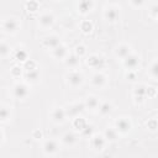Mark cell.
<instances>
[{
	"label": "cell",
	"mask_w": 158,
	"mask_h": 158,
	"mask_svg": "<svg viewBox=\"0 0 158 158\" xmlns=\"http://www.w3.org/2000/svg\"><path fill=\"white\" fill-rule=\"evenodd\" d=\"M67 80H68V84L73 88H77L79 85H81L84 78H83V74L79 73V72H70L68 73L67 75Z\"/></svg>",
	"instance_id": "6da1fadb"
},
{
	"label": "cell",
	"mask_w": 158,
	"mask_h": 158,
	"mask_svg": "<svg viewBox=\"0 0 158 158\" xmlns=\"http://www.w3.org/2000/svg\"><path fill=\"white\" fill-rule=\"evenodd\" d=\"M12 94H14V96H15L16 99H23V98H26L27 94H28V88H27V85H25V84H22V83H19V84H16V85L14 86Z\"/></svg>",
	"instance_id": "7a4b0ae2"
},
{
	"label": "cell",
	"mask_w": 158,
	"mask_h": 158,
	"mask_svg": "<svg viewBox=\"0 0 158 158\" xmlns=\"http://www.w3.org/2000/svg\"><path fill=\"white\" fill-rule=\"evenodd\" d=\"M123 64H125V67H126L127 69L133 70V69H136V68L138 67V64H139V57L136 56V54H130V56H127V57L123 59Z\"/></svg>",
	"instance_id": "3957f363"
},
{
	"label": "cell",
	"mask_w": 158,
	"mask_h": 158,
	"mask_svg": "<svg viewBox=\"0 0 158 158\" xmlns=\"http://www.w3.org/2000/svg\"><path fill=\"white\" fill-rule=\"evenodd\" d=\"M84 109H85V105H84V104H79V102L72 104V105L68 106L67 110H64V111H65V116H67V115H68V116H78L80 112L84 111Z\"/></svg>",
	"instance_id": "277c9868"
},
{
	"label": "cell",
	"mask_w": 158,
	"mask_h": 158,
	"mask_svg": "<svg viewBox=\"0 0 158 158\" xmlns=\"http://www.w3.org/2000/svg\"><path fill=\"white\" fill-rule=\"evenodd\" d=\"M115 130L121 133H126L131 130V122L127 118H118L115 122Z\"/></svg>",
	"instance_id": "5b68a950"
},
{
	"label": "cell",
	"mask_w": 158,
	"mask_h": 158,
	"mask_svg": "<svg viewBox=\"0 0 158 158\" xmlns=\"http://www.w3.org/2000/svg\"><path fill=\"white\" fill-rule=\"evenodd\" d=\"M88 65H90L91 68L94 69H101L104 67V59L100 57V56H96V54H93L88 58L86 60Z\"/></svg>",
	"instance_id": "8992f818"
},
{
	"label": "cell",
	"mask_w": 158,
	"mask_h": 158,
	"mask_svg": "<svg viewBox=\"0 0 158 158\" xmlns=\"http://www.w3.org/2000/svg\"><path fill=\"white\" fill-rule=\"evenodd\" d=\"M53 22H54V17H53V15L52 14H49V12H44V14H42L41 15V17H40V25L42 26V27H51L52 25H53Z\"/></svg>",
	"instance_id": "52a82bcc"
},
{
	"label": "cell",
	"mask_w": 158,
	"mask_h": 158,
	"mask_svg": "<svg viewBox=\"0 0 158 158\" xmlns=\"http://www.w3.org/2000/svg\"><path fill=\"white\" fill-rule=\"evenodd\" d=\"M43 44H44L46 47H48V48L54 49V48H57V47L60 44V42H59V38H58L57 36L52 35V36H47V37L43 40Z\"/></svg>",
	"instance_id": "ba28073f"
},
{
	"label": "cell",
	"mask_w": 158,
	"mask_h": 158,
	"mask_svg": "<svg viewBox=\"0 0 158 158\" xmlns=\"http://www.w3.org/2000/svg\"><path fill=\"white\" fill-rule=\"evenodd\" d=\"M43 151H44V153H47V154H53V153H56V152L58 151V144H57V142H56L54 139H48V141H46L44 144H43Z\"/></svg>",
	"instance_id": "9c48e42d"
},
{
	"label": "cell",
	"mask_w": 158,
	"mask_h": 158,
	"mask_svg": "<svg viewBox=\"0 0 158 158\" xmlns=\"http://www.w3.org/2000/svg\"><path fill=\"white\" fill-rule=\"evenodd\" d=\"M104 16H105V19H106L107 21L114 22V21H116V20H117V17H118V11H117V9H116V7L110 6V7H107V9L105 10Z\"/></svg>",
	"instance_id": "30bf717a"
},
{
	"label": "cell",
	"mask_w": 158,
	"mask_h": 158,
	"mask_svg": "<svg viewBox=\"0 0 158 158\" xmlns=\"http://www.w3.org/2000/svg\"><path fill=\"white\" fill-rule=\"evenodd\" d=\"M64 118H65V111H64L63 109L57 107V109L53 110V112H52V120H53L54 122L62 123V122L64 121Z\"/></svg>",
	"instance_id": "8fae6325"
},
{
	"label": "cell",
	"mask_w": 158,
	"mask_h": 158,
	"mask_svg": "<svg viewBox=\"0 0 158 158\" xmlns=\"http://www.w3.org/2000/svg\"><path fill=\"white\" fill-rule=\"evenodd\" d=\"M19 28V22L15 20V19H7L5 22H4V30L6 32H15L16 30Z\"/></svg>",
	"instance_id": "7c38bea8"
},
{
	"label": "cell",
	"mask_w": 158,
	"mask_h": 158,
	"mask_svg": "<svg viewBox=\"0 0 158 158\" xmlns=\"http://www.w3.org/2000/svg\"><path fill=\"white\" fill-rule=\"evenodd\" d=\"M130 52H131L130 46H127V44H121V46H118L117 49H116V56L120 57V58H123V59H125L127 56L131 54Z\"/></svg>",
	"instance_id": "4fadbf2b"
},
{
	"label": "cell",
	"mask_w": 158,
	"mask_h": 158,
	"mask_svg": "<svg viewBox=\"0 0 158 158\" xmlns=\"http://www.w3.org/2000/svg\"><path fill=\"white\" fill-rule=\"evenodd\" d=\"M91 84L96 88H101L105 84V77L101 73H95L91 78Z\"/></svg>",
	"instance_id": "5bb4252c"
},
{
	"label": "cell",
	"mask_w": 158,
	"mask_h": 158,
	"mask_svg": "<svg viewBox=\"0 0 158 158\" xmlns=\"http://www.w3.org/2000/svg\"><path fill=\"white\" fill-rule=\"evenodd\" d=\"M93 6H94V2H93V1H89V0H83V1H80V2L78 4L79 11L83 12V14H86L88 11H90Z\"/></svg>",
	"instance_id": "9a60e30c"
},
{
	"label": "cell",
	"mask_w": 158,
	"mask_h": 158,
	"mask_svg": "<svg viewBox=\"0 0 158 158\" xmlns=\"http://www.w3.org/2000/svg\"><path fill=\"white\" fill-rule=\"evenodd\" d=\"M65 64L69 67V68H75L78 64H79V57L77 54H69L65 57Z\"/></svg>",
	"instance_id": "2e32d148"
},
{
	"label": "cell",
	"mask_w": 158,
	"mask_h": 158,
	"mask_svg": "<svg viewBox=\"0 0 158 158\" xmlns=\"http://www.w3.org/2000/svg\"><path fill=\"white\" fill-rule=\"evenodd\" d=\"M75 141H77V137H75V135L72 133V132H67V133L62 137V142H63V144H65V146H72V144L75 143Z\"/></svg>",
	"instance_id": "e0dca14e"
},
{
	"label": "cell",
	"mask_w": 158,
	"mask_h": 158,
	"mask_svg": "<svg viewBox=\"0 0 158 158\" xmlns=\"http://www.w3.org/2000/svg\"><path fill=\"white\" fill-rule=\"evenodd\" d=\"M105 144V139L102 136H94L91 138V146L95 148V149H101Z\"/></svg>",
	"instance_id": "ac0fdd59"
},
{
	"label": "cell",
	"mask_w": 158,
	"mask_h": 158,
	"mask_svg": "<svg viewBox=\"0 0 158 158\" xmlns=\"http://www.w3.org/2000/svg\"><path fill=\"white\" fill-rule=\"evenodd\" d=\"M53 56H54L56 58H59V59L67 57V49H65V47L62 46V44H59L57 48L53 49Z\"/></svg>",
	"instance_id": "d6986e66"
},
{
	"label": "cell",
	"mask_w": 158,
	"mask_h": 158,
	"mask_svg": "<svg viewBox=\"0 0 158 158\" xmlns=\"http://www.w3.org/2000/svg\"><path fill=\"white\" fill-rule=\"evenodd\" d=\"M84 105H85V107H89V109L94 110V109H96L99 106V100L95 96H89L86 99V104H84Z\"/></svg>",
	"instance_id": "ffe728a7"
},
{
	"label": "cell",
	"mask_w": 158,
	"mask_h": 158,
	"mask_svg": "<svg viewBox=\"0 0 158 158\" xmlns=\"http://www.w3.org/2000/svg\"><path fill=\"white\" fill-rule=\"evenodd\" d=\"M104 138H106L109 141H116L117 139V131L115 128H107L105 131V137Z\"/></svg>",
	"instance_id": "44dd1931"
},
{
	"label": "cell",
	"mask_w": 158,
	"mask_h": 158,
	"mask_svg": "<svg viewBox=\"0 0 158 158\" xmlns=\"http://www.w3.org/2000/svg\"><path fill=\"white\" fill-rule=\"evenodd\" d=\"M111 110H112V106L109 102H102L101 105H99V111L101 115H107L111 112Z\"/></svg>",
	"instance_id": "7402d4cb"
},
{
	"label": "cell",
	"mask_w": 158,
	"mask_h": 158,
	"mask_svg": "<svg viewBox=\"0 0 158 158\" xmlns=\"http://www.w3.org/2000/svg\"><path fill=\"white\" fill-rule=\"evenodd\" d=\"M40 74H38V70L37 69H33V70H28L27 74H26V79L30 80V81H37Z\"/></svg>",
	"instance_id": "603a6c76"
},
{
	"label": "cell",
	"mask_w": 158,
	"mask_h": 158,
	"mask_svg": "<svg viewBox=\"0 0 158 158\" xmlns=\"http://www.w3.org/2000/svg\"><path fill=\"white\" fill-rule=\"evenodd\" d=\"M148 73H149V75L152 77V78H157L158 77V63L154 60L153 63H152V65L149 67V69H148Z\"/></svg>",
	"instance_id": "cb8c5ba5"
},
{
	"label": "cell",
	"mask_w": 158,
	"mask_h": 158,
	"mask_svg": "<svg viewBox=\"0 0 158 158\" xmlns=\"http://www.w3.org/2000/svg\"><path fill=\"white\" fill-rule=\"evenodd\" d=\"M10 53V47L5 42H0V57H6Z\"/></svg>",
	"instance_id": "d4e9b609"
},
{
	"label": "cell",
	"mask_w": 158,
	"mask_h": 158,
	"mask_svg": "<svg viewBox=\"0 0 158 158\" xmlns=\"http://www.w3.org/2000/svg\"><path fill=\"white\" fill-rule=\"evenodd\" d=\"M10 117V111L5 106H0V121H5Z\"/></svg>",
	"instance_id": "484cf974"
},
{
	"label": "cell",
	"mask_w": 158,
	"mask_h": 158,
	"mask_svg": "<svg viewBox=\"0 0 158 158\" xmlns=\"http://www.w3.org/2000/svg\"><path fill=\"white\" fill-rule=\"evenodd\" d=\"M86 126V123H85V121L81 118V117H77L75 120H74V127L77 128V130H83L84 127Z\"/></svg>",
	"instance_id": "4316f807"
},
{
	"label": "cell",
	"mask_w": 158,
	"mask_h": 158,
	"mask_svg": "<svg viewBox=\"0 0 158 158\" xmlns=\"http://www.w3.org/2000/svg\"><path fill=\"white\" fill-rule=\"evenodd\" d=\"M16 58L19 60H22V62H26L27 60V52L25 49H17L16 51Z\"/></svg>",
	"instance_id": "83f0119b"
},
{
	"label": "cell",
	"mask_w": 158,
	"mask_h": 158,
	"mask_svg": "<svg viewBox=\"0 0 158 158\" xmlns=\"http://www.w3.org/2000/svg\"><path fill=\"white\" fill-rule=\"evenodd\" d=\"M146 90H147V88L144 85H139L135 89V95L138 96V98H143L146 95Z\"/></svg>",
	"instance_id": "f1b7e54d"
},
{
	"label": "cell",
	"mask_w": 158,
	"mask_h": 158,
	"mask_svg": "<svg viewBox=\"0 0 158 158\" xmlns=\"http://www.w3.org/2000/svg\"><path fill=\"white\" fill-rule=\"evenodd\" d=\"M81 30H83L85 33L90 32V31L93 30V25H91V22H89V21H84V22L81 23Z\"/></svg>",
	"instance_id": "f546056e"
},
{
	"label": "cell",
	"mask_w": 158,
	"mask_h": 158,
	"mask_svg": "<svg viewBox=\"0 0 158 158\" xmlns=\"http://www.w3.org/2000/svg\"><path fill=\"white\" fill-rule=\"evenodd\" d=\"M85 53V47L84 46H77V48H75V54L80 58V56H83Z\"/></svg>",
	"instance_id": "4dcf8cb0"
},
{
	"label": "cell",
	"mask_w": 158,
	"mask_h": 158,
	"mask_svg": "<svg viewBox=\"0 0 158 158\" xmlns=\"http://www.w3.org/2000/svg\"><path fill=\"white\" fill-rule=\"evenodd\" d=\"M37 6H38V4H37V2H27V7H28L31 11L37 10Z\"/></svg>",
	"instance_id": "1f68e13d"
},
{
	"label": "cell",
	"mask_w": 158,
	"mask_h": 158,
	"mask_svg": "<svg viewBox=\"0 0 158 158\" xmlns=\"http://www.w3.org/2000/svg\"><path fill=\"white\" fill-rule=\"evenodd\" d=\"M148 128H151L152 131H154V130L157 128V122H156V120H152L151 122H148Z\"/></svg>",
	"instance_id": "d6a6232c"
},
{
	"label": "cell",
	"mask_w": 158,
	"mask_h": 158,
	"mask_svg": "<svg viewBox=\"0 0 158 158\" xmlns=\"http://www.w3.org/2000/svg\"><path fill=\"white\" fill-rule=\"evenodd\" d=\"M157 10H158V6H157V5H153V7H152V14H153V17H156V16H157Z\"/></svg>",
	"instance_id": "836d02e7"
},
{
	"label": "cell",
	"mask_w": 158,
	"mask_h": 158,
	"mask_svg": "<svg viewBox=\"0 0 158 158\" xmlns=\"http://www.w3.org/2000/svg\"><path fill=\"white\" fill-rule=\"evenodd\" d=\"M132 4H135V5H142L143 1H138V2H137V1H132Z\"/></svg>",
	"instance_id": "e575fe53"
},
{
	"label": "cell",
	"mask_w": 158,
	"mask_h": 158,
	"mask_svg": "<svg viewBox=\"0 0 158 158\" xmlns=\"http://www.w3.org/2000/svg\"><path fill=\"white\" fill-rule=\"evenodd\" d=\"M130 78H131L130 80H133V79H135V74H133V73H130Z\"/></svg>",
	"instance_id": "d590c367"
},
{
	"label": "cell",
	"mask_w": 158,
	"mask_h": 158,
	"mask_svg": "<svg viewBox=\"0 0 158 158\" xmlns=\"http://www.w3.org/2000/svg\"><path fill=\"white\" fill-rule=\"evenodd\" d=\"M1 139H2V133H1V131H0V142H1Z\"/></svg>",
	"instance_id": "8d00e7d4"
}]
</instances>
